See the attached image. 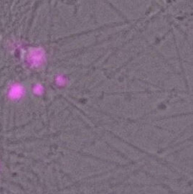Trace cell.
<instances>
[{
    "mask_svg": "<svg viewBox=\"0 0 193 194\" xmlns=\"http://www.w3.org/2000/svg\"><path fill=\"white\" fill-rule=\"evenodd\" d=\"M24 87L22 85L18 83H14L12 85L8 91V96L9 98L12 100L20 99L24 95Z\"/></svg>",
    "mask_w": 193,
    "mask_h": 194,
    "instance_id": "obj_2",
    "label": "cell"
},
{
    "mask_svg": "<svg viewBox=\"0 0 193 194\" xmlns=\"http://www.w3.org/2000/svg\"><path fill=\"white\" fill-rule=\"evenodd\" d=\"M28 62L33 66H38L40 65L44 59V51L40 48L34 49L29 54Z\"/></svg>",
    "mask_w": 193,
    "mask_h": 194,
    "instance_id": "obj_1",
    "label": "cell"
},
{
    "mask_svg": "<svg viewBox=\"0 0 193 194\" xmlns=\"http://www.w3.org/2000/svg\"><path fill=\"white\" fill-rule=\"evenodd\" d=\"M42 91H43V89L40 85H37L34 86V89H33V92L35 94H41L42 93Z\"/></svg>",
    "mask_w": 193,
    "mask_h": 194,
    "instance_id": "obj_3",
    "label": "cell"
}]
</instances>
